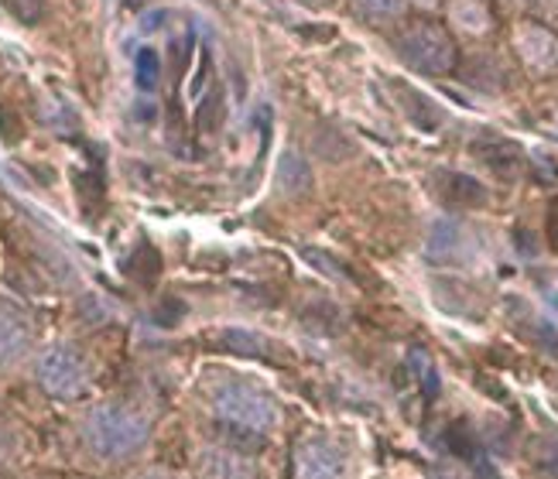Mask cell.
I'll return each instance as SVG.
<instances>
[{"label": "cell", "mask_w": 558, "mask_h": 479, "mask_svg": "<svg viewBox=\"0 0 558 479\" xmlns=\"http://www.w3.org/2000/svg\"><path fill=\"white\" fill-rule=\"evenodd\" d=\"M494 4H500L504 11H527L535 0H494Z\"/></svg>", "instance_id": "obj_14"}, {"label": "cell", "mask_w": 558, "mask_h": 479, "mask_svg": "<svg viewBox=\"0 0 558 479\" xmlns=\"http://www.w3.org/2000/svg\"><path fill=\"white\" fill-rule=\"evenodd\" d=\"M124 479H192V476H185L179 469H168V466H134V469H128Z\"/></svg>", "instance_id": "obj_12"}, {"label": "cell", "mask_w": 558, "mask_h": 479, "mask_svg": "<svg viewBox=\"0 0 558 479\" xmlns=\"http://www.w3.org/2000/svg\"><path fill=\"white\" fill-rule=\"evenodd\" d=\"M315 4H332V0H315Z\"/></svg>", "instance_id": "obj_17"}, {"label": "cell", "mask_w": 558, "mask_h": 479, "mask_svg": "<svg viewBox=\"0 0 558 479\" xmlns=\"http://www.w3.org/2000/svg\"><path fill=\"white\" fill-rule=\"evenodd\" d=\"M28 455V439H24V428L11 418H0V469L8 476L17 472V466Z\"/></svg>", "instance_id": "obj_11"}, {"label": "cell", "mask_w": 558, "mask_h": 479, "mask_svg": "<svg viewBox=\"0 0 558 479\" xmlns=\"http://www.w3.org/2000/svg\"><path fill=\"white\" fill-rule=\"evenodd\" d=\"M446 28L452 38H466V41H483L497 32V11L494 0H446Z\"/></svg>", "instance_id": "obj_8"}, {"label": "cell", "mask_w": 558, "mask_h": 479, "mask_svg": "<svg viewBox=\"0 0 558 479\" xmlns=\"http://www.w3.org/2000/svg\"><path fill=\"white\" fill-rule=\"evenodd\" d=\"M192 479H257V463L244 449L227 442H209L196 449Z\"/></svg>", "instance_id": "obj_7"}, {"label": "cell", "mask_w": 558, "mask_h": 479, "mask_svg": "<svg viewBox=\"0 0 558 479\" xmlns=\"http://www.w3.org/2000/svg\"><path fill=\"white\" fill-rule=\"evenodd\" d=\"M38 346L41 332L35 311L11 295H0V383L28 373Z\"/></svg>", "instance_id": "obj_5"}, {"label": "cell", "mask_w": 558, "mask_h": 479, "mask_svg": "<svg viewBox=\"0 0 558 479\" xmlns=\"http://www.w3.org/2000/svg\"><path fill=\"white\" fill-rule=\"evenodd\" d=\"M404 4H408V11H418V14H435V11H439L442 8V0H404Z\"/></svg>", "instance_id": "obj_13"}, {"label": "cell", "mask_w": 558, "mask_h": 479, "mask_svg": "<svg viewBox=\"0 0 558 479\" xmlns=\"http://www.w3.org/2000/svg\"><path fill=\"white\" fill-rule=\"evenodd\" d=\"M76 442L83 455L96 466L128 469L134 466L155 439V421L144 407L131 401H93L76 415Z\"/></svg>", "instance_id": "obj_1"}, {"label": "cell", "mask_w": 558, "mask_h": 479, "mask_svg": "<svg viewBox=\"0 0 558 479\" xmlns=\"http://www.w3.org/2000/svg\"><path fill=\"white\" fill-rule=\"evenodd\" d=\"M11 479H52V476H41V472H21V476H11Z\"/></svg>", "instance_id": "obj_15"}, {"label": "cell", "mask_w": 558, "mask_h": 479, "mask_svg": "<svg viewBox=\"0 0 558 479\" xmlns=\"http://www.w3.org/2000/svg\"><path fill=\"white\" fill-rule=\"evenodd\" d=\"M511 48L521 69L531 79H551L558 76V32L551 24L521 17L511 28Z\"/></svg>", "instance_id": "obj_6"}, {"label": "cell", "mask_w": 558, "mask_h": 479, "mask_svg": "<svg viewBox=\"0 0 558 479\" xmlns=\"http://www.w3.org/2000/svg\"><path fill=\"white\" fill-rule=\"evenodd\" d=\"M350 11L371 28H398L408 17L404 0H350Z\"/></svg>", "instance_id": "obj_10"}, {"label": "cell", "mask_w": 558, "mask_h": 479, "mask_svg": "<svg viewBox=\"0 0 558 479\" xmlns=\"http://www.w3.org/2000/svg\"><path fill=\"white\" fill-rule=\"evenodd\" d=\"M206 412L213 415V421H220L230 431H244V435H271L281 425L278 401L240 377L209 383Z\"/></svg>", "instance_id": "obj_2"}, {"label": "cell", "mask_w": 558, "mask_h": 479, "mask_svg": "<svg viewBox=\"0 0 558 479\" xmlns=\"http://www.w3.org/2000/svg\"><path fill=\"white\" fill-rule=\"evenodd\" d=\"M93 356L76 340H52L41 343L32 359V383L52 401L72 404L83 401L93 388Z\"/></svg>", "instance_id": "obj_3"}, {"label": "cell", "mask_w": 558, "mask_h": 479, "mask_svg": "<svg viewBox=\"0 0 558 479\" xmlns=\"http://www.w3.org/2000/svg\"><path fill=\"white\" fill-rule=\"evenodd\" d=\"M391 45H395V56L401 59V65L418 72V76L442 79L459 65V45H456L452 32L442 21H435L428 14L411 17V21L404 17L391 35Z\"/></svg>", "instance_id": "obj_4"}, {"label": "cell", "mask_w": 558, "mask_h": 479, "mask_svg": "<svg viewBox=\"0 0 558 479\" xmlns=\"http://www.w3.org/2000/svg\"><path fill=\"white\" fill-rule=\"evenodd\" d=\"M0 479H11V476H8V472H4V469H0Z\"/></svg>", "instance_id": "obj_18"}, {"label": "cell", "mask_w": 558, "mask_h": 479, "mask_svg": "<svg viewBox=\"0 0 558 479\" xmlns=\"http://www.w3.org/2000/svg\"><path fill=\"white\" fill-rule=\"evenodd\" d=\"M65 479H93V476H83V472H76V476H65Z\"/></svg>", "instance_id": "obj_16"}, {"label": "cell", "mask_w": 558, "mask_h": 479, "mask_svg": "<svg viewBox=\"0 0 558 479\" xmlns=\"http://www.w3.org/2000/svg\"><path fill=\"white\" fill-rule=\"evenodd\" d=\"M299 479H343L347 476V452L339 449L332 439L312 435L299 442L295 452Z\"/></svg>", "instance_id": "obj_9"}]
</instances>
